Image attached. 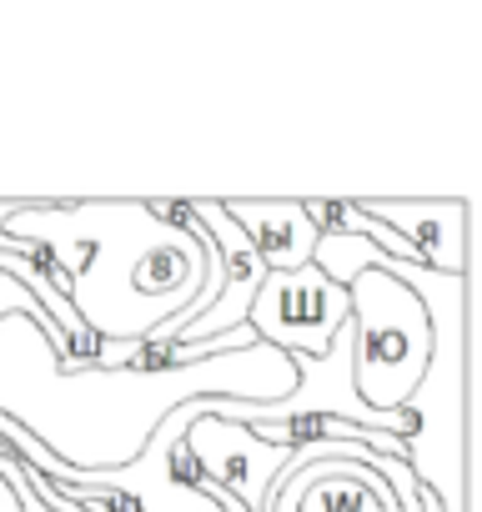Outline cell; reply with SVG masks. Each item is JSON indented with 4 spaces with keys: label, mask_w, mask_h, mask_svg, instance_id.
I'll return each mask as SVG.
<instances>
[{
    "label": "cell",
    "mask_w": 482,
    "mask_h": 512,
    "mask_svg": "<svg viewBox=\"0 0 482 512\" xmlns=\"http://www.w3.org/2000/svg\"><path fill=\"white\" fill-rule=\"evenodd\" d=\"M51 221L86 246L71 307L96 342H176L221 292V256L191 201H81Z\"/></svg>",
    "instance_id": "cell-2"
},
{
    "label": "cell",
    "mask_w": 482,
    "mask_h": 512,
    "mask_svg": "<svg viewBox=\"0 0 482 512\" xmlns=\"http://www.w3.org/2000/svg\"><path fill=\"white\" fill-rule=\"evenodd\" d=\"M417 512H442V507H437V497H427V492L417 487Z\"/></svg>",
    "instance_id": "cell-9"
},
{
    "label": "cell",
    "mask_w": 482,
    "mask_h": 512,
    "mask_svg": "<svg viewBox=\"0 0 482 512\" xmlns=\"http://www.w3.org/2000/svg\"><path fill=\"white\" fill-rule=\"evenodd\" d=\"M372 221L397 231L427 272L467 277L472 272V196L447 201H357Z\"/></svg>",
    "instance_id": "cell-6"
},
{
    "label": "cell",
    "mask_w": 482,
    "mask_h": 512,
    "mask_svg": "<svg viewBox=\"0 0 482 512\" xmlns=\"http://www.w3.org/2000/svg\"><path fill=\"white\" fill-rule=\"evenodd\" d=\"M347 332H352V387L372 412H402L412 397L427 357H432V322L402 282L387 272L357 267L347 277Z\"/></svg>",
    "instance_id": "cell-3"
},
{
    "label": "cell",
    "mask_w": 482,
    "mask_h": 512,
    "mask_svg": "<svg viewBox=\"0 0 482 512\" xmlns=\"http://www.w3.org/2000/svg\"><path fill=\"white\" fill-rule=\"evenodd\" d=\"M16 467H21V457L0 452V512H21V492H16Z\"/></svg>",
    "instance_id": "cell-8"
},
{
    "label": "cell",
    "mask_w": 482,
    "mask_h": 512,
    "mask_svg": "<svg viewBox=\"0 0 482 512\" xmlns=\"http://www.w3.org/2000/svg\"><path fill=\"white\" fill-rule=\"evenodd\" d=\"M186 447H191L201 477L216 492H226L241 512H267V492L292 457L287 447L262 442L252 427L221 422V417H196L186 427Z\"/></svg>",
    "instance_id": "cell-5"
},
{
    "label": "cell",
    "mask_w": 482,
    "mask_h": 512,
    "mask_svg": "<svg viewBox=\"0 0 482 512\" xmlns=\"http://www.w3.org/2000/svg\"><path fill=\"white\" fill-rule=\"evenodd\" d=\"M347 317H352L347 287L327 282L317 267H302V272H267L247 312V327L257 332V342L287 357H322L347 327Z\"/></svg>",
    "instance_id": "cell-4"
},
{
    "label": "cell",
    "mask_w": 482,
    "mask_h": 512,
    "mask_svg": "<svg viewBox=\"0 0 482 512\" xmlns=\"http://www.w3.org/2000/svg\"><path fill=\"white\" fill-rule=\"evenodd\" d=\"M236 231L252 241L257 262L267 272H302L317 256V226L302 201H221Z\"/></svg>",
    "instance_id": "cell-7"
},
{
    "label": "cell",
    "mask_w": 482,
    "mask_h": 512,
    "mask_svg": "<svg viewBox=\"0 0 482 512\" xmlns=\"http://www.w3.org/2000/svg\"><path fill=\"white\" fill-rule=\"evenodd\" d=\"M292 387V357L267 342L176 372H66L31 317H0V417L36 437L71 472H111L136 462L161 417L191 397L282 402Z\"/></svg>",
    "instance_id": "cell-1"
}]
</instances>
